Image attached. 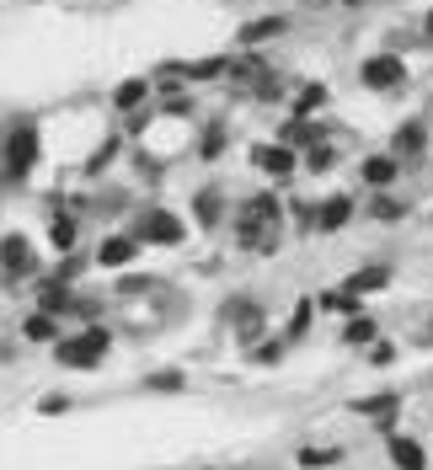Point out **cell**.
Here are the masks:
<instances>
[{
	"mask_svg": "<svg viewBox=\"0 0 433 470\" xmlns=\"http://www.w3.org/2000/svg\"><path fill=\"white\" fill-rule=\"evenodd\" d=\"M102 353H107V332H80V337L54 342V359H59L64 369H86V364H96Z\"/></svg>",
	"mask_w": 433,
	"mask_h": 470,
	"instance_id": "1",
	"label": "cell"
},
{
	"mask_svg": "<svg viewBox=\"0 0 433 470\" xmlns=\"http://www.w3.org/2000/svg\"><path fill=\"white\" fill-rule=\"evenodd\" d=\"M32 155H37V134H32V128H16V134L5 139V177L21 182V177L32 171Z\"/></svg>",
	"mask_w": 433,
	"mask_h": 470,
	"instance_id": "2",
	"label": "cell"
},
{
	"mask_svg": "<svg viewBox=\"0 0 433 470\" xmlns=\"http://www.w3.org/2000/svg\"><path fill=\"white\" fill-rule=\"evenodd\" d=\"M402 80H407V70H402L396 54H380V59L364 64V86H375V91H391V86H402Z\"/></svg>",
	"mask_w": 433,
	"mask_h": 470,
	"instance_id": "3",
	"label": "cell"
},
{
	"mask_svg": "<svg viewBox=\"0 0 433 470\" xmlns=\"http://www.w3.org/2000/svg\"><path fill=\"white\" fill-rule=\"evenodd\" d=\"M134 241H182V225H177L171 214H161V209H155V214H145V219H139V235H134Z\"/></svg>",
	"mask_w": 433,
	"mask_h": 470,
	"instance_id": "4",
	"label": "cell"
},
{
	"mask_svg": "<svg viewBox=\"0 0 433 470\" xmlns=\"http://www.w3.org/2000/svg\"><path fill=\"white\" fill-rule=\"evenodd\" d=\"M0 268H5L11 278H21V273H32V246H27L21 235H11V241H0Z\"/></svg>",
	"mask_w": 433,
	"mask_h": 470,
	"instance_id": "5",
	"label": "cell"
},
{
	"mask_svg": "<svg viewBox=\"0 0 433 470\" xmlns=\"http://www.w3.org/2000/svg\"><path fill=\"white\" fill-rule=\"evenodd\" d=\"M257 166H262L268 177H289V171H295V150H289V144H262V150H257Z\"/></svg>",
	"mask_w": 433,
	"mask_h": 470,
	"instance_id": "6",
	"label": "cell"
},
{
	"mask_svg": "<svg viewBox=\"0 0 433 470\" xmlns=\"http://www.w3.org/2000/svg\"><path fill=\"white\" fill-rule=\"evenodd\" d=\"M134 251H139V241H129V235H112V241H102L96 262H102V268H123V262H134Z\"/></svg>",
	"mask_w": 433,
	"mask_h": 470,
	"instance_id": "7",
	"label": "cell"
},
{
	"mask_svg": "<svg viewBox=\"0 0 433 470\" xmlns=\"http://www.w3.org/2000/svg\"><path fill=\"white\" fill-rule=\"evenodd\" d=\"M391 466L396 470H429V455H423V444H412V439H391Z\"/></svg>",
	"mask_w": 433,
	"mask_h": 470,
	"instance_id": "8",
	"label": "cell"
},
{
	"mask_svg": "<svg viewBox=\"0 0 433 470\" xmlns=\"http://www.w3.org/2000/svg\"><path fill=\"white\" fill-rule=\"evenodd\" d=\"M364 177H370L375 187H391V182H396V161H391V155H370V161H364Z\"/></svg>",
	"mask_w": 433,
	"mask_h": 470,
	"instance_id": "9",
	"label": "cell"
},
{
	"mask_svg": "<svg viewBox=\"0 0 433 470\" xmlns=\"http://www.w3.org/2000/svg\"><path fill=\"white\" fill-rule=\"evenodd\" d=\"M348 214H354V203H348V198H332V203L321 209V230H337Z\"/></svg>",
	"mask_w": 433,
	"mask_h": 470,
	"instance_id": "10",
	"label": "cell"
},
{
	"mask_svg": "<svg viewBox=\"0 0 433 470\" xmlns=\"http://www.w3.org/2000/svg\"><path fill=\"white\" fill-rule=\"evenodd\" d=\"M134 102H145V80H123L118 86V107H134Z\"/></svg>",
	"mask_w": 433,
	"mask_h": 470,
	"instance_id": "11",
	"label": "cell"
},
{
	"mask_svg": "<svg viewBox=\"0 0 433 470\" xmlns=\"http://www.w3.org/2000/svg\"><path fill=\"white\" fill-rule=\"evenodd\" d=\"M396 150H402V155H418V150H423V128H418V123H407V134H402V144H396Z\"/></svg>",
	"mask_w": 433,
	"mask_h": 470,
	"instance_id": "12",
	"label": "cell"
},
{
	"mask_svg": "<svg viewBox=\"0 0 433 470\" xmlns=\"http://www.w3.org/2000/svg\"><path fill=\"white\" fill-rule=\"evenodd\" d=\"M27 337H54V342H59V332H54L48 316H32V321H27Z\"/></svg>",
	"mask_w": 433,
	"mask_h": 470,
	"instance_id": "13",
	"label": "cell"
},
{
	"mask_svg": "<svg viewBox=\"0 0 433 470\" xmlns=\"http://www.w3.org/2000/svg\"><path fill=\"white\" fill-rule=\"evenodd\" d=\"M54 241H59V246H70V241H75V225H70V219H59V225H54Z\"/></svg>",
	"mask_w": 433,
	"mask_h": 470,
	"instance_id": "14",
	"label": "cell"
},
{
	"mask_svg": "<svg viewBox=\"0 0 433 470\" xmlns=\"http://www.w3.org/2000/svg\"><path fill=\"white\" fill-rule=\"evenodd\" d=\"M396 214H402V209H396L391 198H380V203H375V219H396Z\"/></svg>",
	"mask_w": 433,
	"mask_h": 470,
	"instance_id": "15",
	"label": "cell"
},
{
	"mask_svg": "<svg viewBox=\"0 0 433 470\" xmlns=\"http://www.w3.org/2000/svg\"><path fill=\"white\" fill-rule=\"evenodd\" d=\"M429 32H433V16H429Z\"/></svg>",
	"mask_w": 433,
	"mask_h": 470,
	"instance_id": "16",
	"label": "cell"
},
{
	"mask_svg": "<svg viewBox=\"0 0 433 470\" xmlns=\"http://www.w3.org/2000/svg\"><path fill=\"white\" fill-rule=\"evenodd\" d=\"M348 5H359V0H348Z\"/></svg>",
	"mask_w": 433,
	"mask_h": 470,
	"instance_id": "17",
	"label": "cell"
}]
</instances>
